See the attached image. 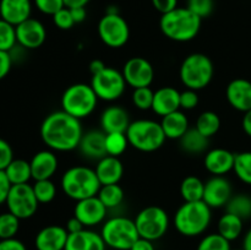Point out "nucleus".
<instances>
[{"mask_svg": "<svg viewBox=\"0 0 251 250\" xmlns=\"http://www.w3.org/2000/svg\"><path fill=\"white\" fill-rule=\"evenodd\" d=\"M41 139L51 151L69 152L78 149L83 130L81 120L64 110L47 115L41 124Z\"/></svg>", "mask_w": 251, "mask_h": 250, "instance_id": "obj_1", "label": "nucleus"}, {"mask_svg": "<svg viewBox=\"0 0 251 250\" xmlns=\"http://www.w3.org/2000/svg\"><path fill=\"white\" fill-rule=\"evenodd\" d=\"M202 19L188 7H176L163 14L159 20V28L168 39L174 42L193 41L199 34Z\"/></svg>", "mask_w": 251, "mask_h": 250, "instance_id": "obj_2", "label": "nucleus"}, {"mask_svg": "<svg viewBox=\"0 0 251 250\" xmlns=\"http://www.w3.org/2000/svg\"><path fill=\"white\" fill-rule=\"evenodd\" d=\"M212 208L205 201L184 202L174 215L176 229L184 237H198L205 233L212 220Z\"/></svg>", "mask_w": 251, "mask_h": 250, "instance_id": "obj_3", "label": "nucleus"}, {"mask_svg": "<svg viewBox=\"0 0 251 250\" xmlns=\"http://www.w3.org/2000/svg\"><path fill=\"white\" fill-rule=\"evenodd\" d=\"M60 184L64 194L75 201L96 196L102 186L95 169L85 166L69 168L61 176Z\"/></svg>", "mask_w": 251, "mask_h": 250, "instance_id": "obj_4", "label": "nucleus"}, {"mask_svg": "<svg viewBox=\"0 0 251 250\" xmlns=\"http://www.w3.org/2000/svg\"><path fill=\"white\" fill-rule=\"evenodd\" d=\"M215 75V65L207 55L193 53L186 56L179 69V77L186 88L200 91L207 87Z\"/></svg>", "mask_w": 251, "mask_h": 250, "instance_id": "obj_5", "label": "nucleus"}, {"mask_svg": "<svg viewBox=\"0 0 251 250\" xmlns=\"http://www.w3.org/2000/svg\"><path fill=\"white\" fill-rule=\"evenodd\" d=\"M125 134L130 146L141 152L157 151L163 146L167 139L161 123L151 119L131 122Z\"/></svg>", "mask_w": 251, "mask_h": 250, "instance_id": "obj_6", "label": "nucleus"}, {"mask_svg": "<svg viewBox=\"0 0 251 250\" xmlns=\"http://www.w3.org/2000/svg\"><path fill=\"white\" fill-rule=\"evenodd\" d=\"M60 103L61 110L81 120L95 112L98 97L91 85L74 83L64 91Z\"/></svg>", "mask_w": 251, "mask_h": 250, "instance_id": "obj_7", "label": "nucleus"}, {"mask_svg": "<svg viewBox=\"0 0 251 250\" xmlns=\"http://www.w3.org/2000/svg\"><path fill=\"white\" fill-rule=\"evenodd\" d=\"M100 235L105 245L114 250H130L140 238L135 221L124 216H115L105 221Z\"/></svg>", "mask_w": 251, "mask_h": 250, "instance_id": "obj_8", "label": "nucleus"}, {"mask_svg": "<svg viewBox=\"0 0 251 250\" xmlns=\"http://www.w3.org/2000/svg\"><path fill=\"white\" fill-rule=\"evenodd\" d=\"M134 221L140 237L151 242L164 237L169 228L168 213L159 206H147L142 208Z\"/></svg>", "mask_w": 251, "mask_h": 250, "instance_id": "obj_9", "label": "nucleus"}, {"mask_svg": "<svg viewBox=\"0 0 251 250\" xmlns=\"http://www.w3.org/2000/svg\"><path fill=\"white\" fill-rule=\"evenodd\" d=\"M91 86L97 95L98 100L114 102L124 95L126 81L122 71L107 66L100 74L92 76Z\"/></svg>", "mask_w": 251, "mask_h": 250, "instance_id": "obj_10", "label": "nucleus"}, {"mask_svg": "<svg viewBox=\"0 0 251 250\" xmlns=\"http://www.w3.org/2000/svg\"><path fill=\"white\" fill-rule=\"evenodd\" d=\"M98 36L109 48H122L130 38V27L120 14H105L98 22Z\"/></svg>", "mask_w": 251, "mask_h": 250, "instance_id": "obj_11", "label": "nucleus"}, {"mask_svg": "<svg viewBox=\"0 0 251 250\" xmlns=\"http://www.w3.org/2000/svg\"><path fill=\"white\" fill-rule=\"evenodd\" d=\"M5 203L7 206V211L20 220L32 217L37 212L39 205L33 188L28 183L12 185Z\"/></svg>", "mask_w": 251, "mask_h": 250, "instance_id": "obj_12", "label": "nucleus"}, {"mask_svg": "<svg viewBox=\"0 0 251 250\" xmlns=\"http://www.w3.org/2000/svg\"><path fill=\"white\" fill-rule=\"evenodd\" d=\"M122 73L126 85L132 88L150 87L154 78L153 66L142 56L130 58L123 66Z\"/></svg>", "mask_w": 251, "mask_h": 250, "instance_id": "obj_13", "label": "nucleus"}, {"mask_svg": "<svg viewBox=\"0 0 251 250\" xmlns=\"http://www.w3.org/2000/svg\"><path fill=\"white\" fill-rule=\"evenodd\" d=\"M16 27L17 44L24 49L31 50L43 46L47 39V29L44 25L37 19H27Z\"/></svg>", "mask_w": 251, "mask_h": 250, "instance_id": "obj_14", "label": "nucleus"}, {"mask_svg": "<svg viewBox=\"0 0 251 250\" xmlns=\"http://www.w3.org/2000/svg\"><path fill=\"white\" fill-rule=\"evenodd\" d=\"M108 208L103 205L102 201L98 196L83 199V200L76 201L75 208H74V216L82 223L85 227H95L102 223L105 220Z\"/></svg>", "mask_w": 251, "mask_h": 250, "instance_id": "obj_15", "label": "nucleus"}, {"mask_svg": "<svg viewBox=\"0 0 251 250\" xmlns=\"http://www.w3.org/2000/svg\"><path fill=\"white\" fill-rule=\"evenodd\" d=\"M232 196V184L225 176L213 175L205 183L202 201L211 208L225 207Z\"/></svg>", "mask_w": 251, "mask_h": 250, "instance_id": "obj_16", "label": "nucleus"}, {"mask_svg": "<svg viewBox=\"0 0 251 250\" xmlns=\"http://www.w3.org/2000/svg\"><path fill=\"white\" fill-rule=\"evenodd\" d=\"M69 233L65 227L51 225L42 228L34 238L37 250H65Z\"/></svg>", "mask_w": 251, "mask_h": 250, "instance_id": "obj_17", "label": "nucleus"}, {"mask_svg": "<svg viewBox=\"0 0 251 250\" xmlns=\"http://www.w3.org/2000/svg\"><path fill=\"white\" fill-rule=\"evenodd\" d=\"M228 103L239 112L251 109V82L247 78H234L226 88Z\"/></svg>", "mask_w": 251, "mask_h": 250, "instance_id": "obj_18", "label": "nucleus"}, {"mask_svg": "<svg viewBox=\"0 0 251 250\" xmlns=\"http://www.w3.org/2000/svg\"><path fill=\"white\" fill-rule=\"evenodd\" d=\"M29 164H31L32 179L36 181L50 179L58 171L59 161L56 154L51 150H42L32 157Z\"/></svg>", "mask_w": 251, "mask_h": 250, "instance_id": "obj_19", "label": "nucleus"}, {"mask_svg": "<svg viewBox=\"0 0 251 250\" xmlns=\"http://www.w3.org/2000/svg\"><path fill=\"white\" fill-rule=\"evenodd\" d=\"M235 154L226 149H213L206 152L203 164L207 172L213 175L225 176V174L233 171Z\"/></svg>", "mask_w": 251, "mask_h": 250, "instance_id": "obj_20", "label": "nucleus"}, {"mask_svg": "<svg viewBox=\"0 0 251 250\" xmlns=\"http://www.w3.org/2000/svg\"><path fill=\"white\" fill-rule=\"evenodd\" d=\"M180 109V92L172 86H164L154 92L152 110L163 118Z\"/></svg>", "mask_w": 251, "mask_h": 250, "instance_id": "obj_21", "label": "nucleus"}, {"mask_svg": "<svg viewBox=\"0 0 251 250\" xmlns=\"http://www.w3.org/2000/svg\"><path fill=\"white\" fill-rule=\"evenodd\" d=\"M100 127L105 134L110 132H126L130 125L129 113L120 105H110L100 114Z\"/></svg>", "mask_w": 251, "mask_h": 250, "instance_id": "obj_22", "label": "nucleus"}, {"mask_svg": "<svg viewBox=\"0 0 251 250\" xmlns=\"http://www.w3.org/2000/svg\"><path fill=\"white\" fill-rule=\"evenodd\" d=\"M31 0H0V19L17 26L31 17Z\"/></svg>", "mask_w": 251, "mask_h": 250, "instance_id": "obj_23", "label": "nucleus"}, {"mask_svg": "<svg viewBox=\"0 0 251 250\" xmlns=\"http://www.w3.org/2000/svg\"><path fill=\"white\" fill-rule=\"evenodd\" d=\"M97 178L100 185H109V184H119L120 179L124 174V166L119 157L104 156L98 159L95 168Z\"/></svg>", "mask_w": 251, "mask_h": 250, "instance_id": "obj_24", "label": "nucleus"}, {"mask_svg": "<svg viewBox=\"0 0 251 250\" xmlns=\"http://www.w3.org/2000/svg\"><path fill=\"white\" fill-rule=\"evenodd\" d=\"M104 240L100 233L91 229H82L69 234L65 250H105Z\"/></svg>", "mask_w": 251, "mask_h": 250, "instance_id": "obj_25", "label": "nucleus"}, {"mask_svg": "<svg viewBox=\"0 0 251 250\" xmlns=\"http://www.w3.org/2000/svg\"><path fill=\"white\" fill-rule=\"evenodd\" d=\"M78 150L83 156L91 159H100L107 156L105 132L103 130H90L87 132H83Z\"/></svg>", "mask_w": 251, "mask_h": 250, "instance_id": "obj_26", "label": "nucleus"}, {"mask_svg": "<svg viewBox=\"0 0 251 250\" xmlns=\"http://www.w3.org/2000/svg\"><path fill=\"white\" fill-rule=\"evenodd\" d=\"M161 125L166 137L171 140H180L183 135L190 129L188 117L181 110H176L171 114L164 115L162 118Z\"/></svg>", "mask_w": 251, "mask_h": 250, "instance_id": "obj_27", "label": "nucleus"}, {"mask_svg": "<svg viewBox=\"0 0 251 250\" xmlns=\"http://www.w3.org/2000/svg\"><path fill=\"white\" fill-rule=\"evenodd\" d=\"M244 229V220L233 213L226 212L220 217L217 223V233L229 242L237 240Z\"/></svg>", "mask_w": 251, "mask_h": 250, "instance_id": "obj_28", "label": "nucleus"}, {"mask_svg": "<svg viewBox=\"0 0 251 250\" xmlns=\"http://www.w3.org/2000/svg\"><path fill=\"white\" fill-rule=\"evenodd\" d=\"M179 141H180V147L183 151L190 154L202 153L208 147V139L203 136L196 127L189 129Z\"/></svg>", "mask_w": 251, "mask_h": 250, "instance_id": "obj_29", "label": "nucleus"}, {"mask_svg": "<svg viewBox=\"0 0 251 250\" xmlns=\"http://www.w3.org/2000/svg\"><path fill=\"white\" fill-rule=\"evenodd\" d=\"M5 173L12 185L27 184L29 179H32L31 164L25 159H12L11 163L5 168Z\"/></svg>", "mask_w": 251, "mask_h": 250, "instance_id": "obj_30", "label": "nucleus"}, {"mask_svg": "<svg viewBox=\"0 0 251 250\" xmlns=\"http://www.w3.org/2000/svg\"><path fill=\"white\" fill-rule=\"evenodd\" d=\"M205 183L195 175H189L183 179L180 184V195L184 202L201 201L203 198Z\"/></svg>", "mask_w": 251, "mask_h": 250, "instance_id": "obj_31", "label": "nucleus"}, {"mask_svg": "<svg viewBox=\"0 0 251 250\" xmlns=\"http://www.w3.org/2000/svg\"><path fill=\"white\" fill-rule=\"evenodd\" d=\"M196 129L201 132L205 137L210 139L213 135L218 132L221 127V118L217 113L212 112V110H206V112L201 113L199 115L198 120H196Z\"/></svg>", "mask_w": 251, "mask_h": 250, "instance_id": "obj_32", "label": "nucleus"}, {"mask_svg": "<svg viewBox=\"0 0 251 250\" xmlns=\"http://www.w3.org/2000/svg\"><path fill=\"white\" fill-rule=\"evenodd\" d=\"M98 199L103 202V205L110 210L115 208L124 201V190L119 184H109L102 185L97 194Z\"/></svg>", "mask_w": 251, "mask_h": 250, "instance_id": "obj_33", "label": "nucleus"}, {"mask_svg": "<svg viewBox=\"0 0 251 250\" xmlns=\"http://www.w3.org/2000/svg\"><path fill=\"white\" fill-rule=\"evenodd\" d=\"M226 212L233 213L242 220L251 217V199L250 195L237 194L229 199L226 205Z\"/></svg>", "mask_w": 251, "mask_h": 250, "instance_id": "obj_34", "label": "nucleus"}, {"mask_svg": "<svg viewBox=\"0 0 251 250\" xmlns=\"http://www.w3.org/2000/svg\"><path fill=\"white\" fill-rule=\"evenodd\" d=\"M233 171L239 180L251 185V151L235 153Z\"/></svg>", "mask_w": 251, "mask_h": 250, "instance_id": "obj_35", "label": "nucleus"}, {"mask_svg": "<svg viewBox=\"0 0 251 250\" xmlns=\"http://www.w3.org/2000/svg\"><path fill=\"white\" fill-rule=\"evenodd\" d=\"M129 146L125 132H110L105 134V152L108 156L119 157Z\"/></svg>", "mask_w": 251, "mask_h": 250, "instance_id": "obj_36", "label": "nucleus"}, {"mask_svg": "<svg viewBox=\"0 0 251 250\" xmlns=\"http://www.w3.org/2000/svg\"><path fill=\"white\" fill-rule=\"evenodd\" d=\"M39 203H49L55 199L56 196V186L50 179H44V180H36L32 185Z\"/></svg>", "mask_w": 251, "mask_h": 250, "instance_id": "obj_37", "label": "nucleus"}, {"mask_svg": "<svg viewBox=\"0 0 251 250\" xmlns=\"http://www.w3.org/2000/svg\"><path fill=\"white\" fill-rule=\"evenodd\" d=\"M16 44V27L0 19V50L10 53Z\"/></svg>", "mask_w": 251, "mask_h": 250, "instance_id": "obj_38", "label": "nucleus"}, {"mask_svg": "<svg viewBox=\"0 0 251 250\" xmlns=\"http://www.w3.org/2000/svg\"><path fill=\"white\" fill-rule=\"evenodd\" d=\"M20 229V218L11 212H4L0 215V240L15 238Z\"/></svg>", "mask_w": 251, "mask_h": 250, "instance_id": "obj_39", "label": "nucleus"}, {"mask_svg": "<svg viewBox=\"0 0 251 250\" xmlns=\"http://www.w3.org/2000/svg\"><path fill=\"white\" fill-rule=\"evenodd\" d=\"M196 250H232L230 242L223 238L220 233H211L200 240Z\"/></svg>", "mask_w": 251, "mask_h": 250, "instance_id": "obj_40", "label": "nucleus"}, {"mask_svg": "<svg viewBox=\"0 0 251 250\" xmlns=\"http://www.w3.org/2000/svg\"><path fill=\"white\" fill-rule=\"evenodd\" d=\"M153 96H154V92L150 87L134 88L131 100L136 108H139V109L141 110H149V109H152V104H153Z\"/></svg>", "mask_w": 251, "mask_h": 250, "instance_id": "obj_41", "label": "nucleus"}, {"mask_svg": "<svg viewBox=\"0 0 251 250\" xmlns=\"http://www.w3.org/2000/svg\"><path fill=\"white\" fill-rule=\"evenodd\" d=\"M186 7L195 15H198L199 17L205 19L213 12L215 0H188Z\"/></svg>", "mask_w": 251, "mask_h": 250, "instance_id": "obj_42", "label": "nucleus"}, {"mask_svg": "<svg viewBox=\"0 0 251 250\" xmlns=\"http://www.w3.org/2000/svg\"><path fill=\"white\" fill-rule=\"evenodd\" d=\"M51 17H53L54 25H55L58 28L64 29V31L73 28L74 25H76L73 19V15H71L70 9L66 6L63 7L61 10H59V11L56 12V14H54Z\"/></svg>", "mask_w": 251, "mask_h": 250, "instance_id": "obj_43", "label": "nucleus"}, {"mask_svg": "<svg viewBox=\"0 0 251 250\" xmlns=\"http://www.w3.org/2000/svg\"><path fill=\"white\" fill-rule=\"evenodd\" d=\"M33 2L42 14L50 15V16L65 7L64 0H33Z\"/></svg>", "mask_w": 251, "mask_h": 250, "instance_id": "obj_44", "label": "nucleus"}, {"mask_svg": "<svg viewBox=\"0 0 251 250\" xmlns=\"http://www.w3.org/2000/svg\"><path fill=\"white\" fill-rule=\"evenodd\" d=\"M199 95L198 91L186 88L185 91L180 92V108L185 110H191L198 107Z\"/></svg>", "mask_w": 251, "mask_h": 250, "instance_id": "obj_45", "label": "nucleus"}, {"mask_svg": "<svg viewBox=\"0 0 251 250\" xmlns=\"http://www.w3.org/2000/svg\"><path fill=\"white\" fill-rule=\"evenodd\" d=\"M12 159H14V151L11 145L6 140L0 139V171H5Z\"/></svg>", "mask_w": 251, "mask_h": 250, "instance_id": "obj_46", "label": "nucleus"}, {"mask_svg": "<svg viewBox=\"0 0 251 250\" xmlns=\"http://www.w3.org/2000/svg\"><path fill=\"white\" fill-rule=\"evenodd\" d=\"M12 66V58L9 51L0 50V80L5 78Z\"/></svg>", "mask_w": 251, "mask_h": 250, "instance_id": "obj_47", "label": "nucleus"}, {"mask_svg": "<svg viewBox=\"0 0 251 250\" xmlns=\"http://www.w3.org/2000/svg\"><path fill=\"white\" fill-rule=\"evenodd\" d=\"M151 2L154 9L162 15L178 7V0H151Z\"/></svg>", "mask_w": 251, "mask_h": 250, "instance_id": "obj_48", "label": "nucleus"}, {"mask_svg": "<svg viewBox=\"0 0 251 250\" xmlns=\"http://www.w3.org/2000/svg\"><path fill=\"white\" fill-rule=\"evenodd\" d=\"M12 184L10 183L5 171H0V205L6 202L7 195L10 193Z\"/></svg>", "mask_w": 251, "mask_h": 250, "instance_id": "obj_49", "label": "nucleus"}, {"mask_svg": "<svg viewBox=\"0 0 251 250\" xmlns=\"http://www.w3.org/2000/svg\"><path fill=\"white\" fill-rule=\"evenodd\" d=\"M0 250H27L26 245L16 238L0 240Z\"/></svg>", "mask_w": 251, "mask_h": 250, "instance_id": "obj_50", "label": "nucleus"}, {"mask_svg": "<svg viewBox=\"0 0 251 250\" xmlns=\"http://www.w3.org/2000/svg\"><path fill=\"white\" fill-rule=\"evenodd\" d=\"M130 250H156V248H154L153 242L140 237L139 239L132 244V247L130 248Z\"/></svg>", "mask_w": 251, "mask_h": 250, "instance_id": "obj_51", "label": "nucleus"}, {"mask_svg": "<svg viewBox=\"0 0 251 250\" xmlns=\"http://www.w3.org/2000/svg\"><path fill=\"white\" fill-rule=\"evenodd\" d=\"M65 228H66V230H68L69 234H73V233H77V232H80V230L85 229L86 227L80 222V221L77 220V218L75 217V216H74V217H71L70 220L66 222Z\"/></svg>", "mask_w": 251, "mask_h": 250, "instance_id": "obj_52", "label": "nucleus"}, {"mask_svg": "<svg viewBox=\"0 0 251 250\" xmlns=\"http://www.w3.org/2000/svg\"><path fill=\"white\" fill-rule=\"evenodd\" d=\"M71 15H73V19L75 21V24H81L86 20L87 17V11H86V7H73L70 9Z\"/></svg>", "mask_w": 251, "mask_h": 250, "instance_id": "obj_53", "label": "nucleus"}, {"mask_svg": "<svg viewBox=\"0 0 251 250\" xmlns=\"http://www.w3.org/2000/svg\"><path fill=\"white\" fill-rule=\"evenodd\" d=\"M105 68H107V65H105L102 60H100V59H95V60H92L90 63V71L91 74H92V76L100 74V71L104 70Z\"/></svg>", "mask_w": 251, "mask_h": 250, "instance_id": "obj_54", "label": "nucleus"}, {"mask_svg": "<svg viewBox=\"0 0 251 250\" xmlns=\"http://www.w3.org/2000/svg\"><path fill=\"white\" fill-rule=\"evenodd\" d=\"M242 126L245 134H247L249 137H251V109L248 110V112H245L244 115H243Z\"/></svg>", "mask_w": 251, "mask_h": 250, "instance_id": "obj_55", "label": "nucleus"}, {"mask_svg": "<svg viewBox=\"0 0 251 250\" xmlns=\"http://www.w3.org/2000/svg\"><path fill=\"white\" fill-rule=\"evenodd\" d=\"M90 1L91 0H64V4L69 9H73V7H86Z\"/></svg>", "mask_w": 251, "mask_h": 250, "instance_id": "obj_56", "label": "nucleus"}, {"mask_svg": "<svg viewBox=\"0 0 251 250\" xmlns=\"http://www.w3.org/2000/svg\"><path fill=\"white\" fill-rule=\"evenodd\" d=\"M243 250H251V228L244 235V239H243Z\"/></svg>", "mask_w": 251, "mask_h": 250, "instance_id": "obj_57", "label": "nucleus"}, {"mask_svg": "<svg viewBox=\"0 0 251 250\" xmlns=\"http://www.w3.org/2000/svg\"><path fill=\"white\" fill-rule=\"evenodd\" d=\"M250 199H251V195H250Z\"/></svg>", "mask_w": 251, "mask_h": 250, "instance_id": "obj_58", "label": "nucleus"}]
</instances>
